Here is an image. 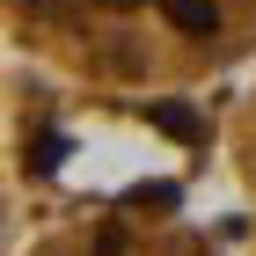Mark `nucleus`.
Returning <instances> with one entry per match:
<instances>
[{
  "label": "nucleus",
  "mask_w": 256,
  "mask_h": 256,
  "mask_svg": "<svg viewBox=\"0 0 256 256\" xmlns=\"http://www.w3.org/2000/svg\"><path fill=\"white\" fill-rule=\"evenodd\" d=\"M227 168H234V190H242V242L256 256V88L227 110Z\"/></svg>",
  "instance_id": "2"
},
{
  "label": "nucleus",
  "mask_w": 256,
  "mask_h": 256,
  "mask_svg": "<svg viewBox=\"0 0 256 256\" xmlns=\"http://www.w3.org/2000/svg\"><path fill=\"white\" fill-rule=\"evenodd\" d=\"M37 52L118 88H190L256 52V0H15Z\"/></svg>",
  "instance_id": "1"
}]
</instances>
